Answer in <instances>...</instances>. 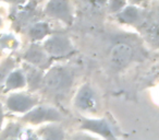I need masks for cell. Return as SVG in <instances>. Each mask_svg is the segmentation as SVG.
<instances>
[{
  "label": "cell",
  "instance_id": "obj_1",
  "mask_svg": "<svg viewBox=\"0 0 159 140\" xmlns=\"http://www.w3.org/2000/svg\"><path fill=\"white\" fill-rule=\"evenodd\" d=\"M72 83V78L68 70L56 67L52 68L44 78V85L51 92H62Z\"/></svg>",
  "mask_w": 159,
  "mask_h": 140
},
{
  "label": "cell",
  "instance_id": "obj_2",
  "mask_svg": "<svg viewBox=\"0 0 159 140\" xmlns=\"http://www.w3.org/2000/svg\"><path fill=\"white\" fill-rule=\"evenodd\" d=\"M23 120L31 123V124H40V123L46 122L55 123L61 120V115L55 109L38 106L25 113V115L23 116Z\"/></svg>",
  "mask_w": 159,
  "mask_h": 140
},
{
  "label": "cell",
  "instance_id": "obj_3",
  "mask_svg": "<svg viewBox=\"0 0 159 140\" xmlns=\"http://www.w3.org/2000/svg\"><path fill=\"white\" fill-rule=\"evenodd\" d=\"M81 129L97 133L100 137L105 138L106 140H117L116 133L113 131L111 125L106 119H82Z\"/></svg>",
  "mask_w": 159,
  "mask_h": 140
},
{
  "label": "cell",
  "instance_id": "obj_4",
  "mask_svg": "<svg viewBox=\"0 0 159 140\" xmlns=\"http://www.w3.org/2000/svg\"><path fill=\"white\" fill-rule=\"evenodd\" d=\"M74 105L77 109L93 113L97 109V99L94 90L89 85H83L75 96Z\"/></svg>",
  "mask_w": 159,
  "mask_h": 140
},
{
  "label": "cell",
  "instance_id": "obj_5",
  "mask_svg": "<svg viewBox=\"0 0 159 140\" xmlns=\"http://www.w3.org/2000/svg\"><path fill=\"white\" fill-rule=\"evenodd\" d=\"M133 57V49L130 45L124 44H118L112 47L109 54V59L116 68H121L124 67L130 62V60Z\"/></svg>",
  "mask_w": 159,
  "mask_h": 140
},
{
  "label": "cell",
  "instance_id": "obj_6",
  "mask_svg": "<svg viewBox=\"0 0 159 140\" xmlns=\"http://www.w3.org/2000/svg\"><path fill=\"white\" fill-rule=\"evenodd\" d=\"M35 105V100L25 94H12L7 100V106L10 111L16 113H27Z\"/></svg>",
  "mask_w": 159,
  "mask_h": 140
},
{
  "label": "cell",
  "instance_id": "obj_7",
  "mask_svg": "<svg viewBox=\"0 0 159 140\" xmlns=\"http://www.w3.org/2000/svg\"><path fill=\"white\" fill-rule=\"evenodd\" d=\"M45 48L53 56H62L70 51V43L66 38L55 36L49 38L45 44Z\"/></svg>",
  "mask_w": 159,
  "mask_h": 140
},
{
  "label": "cell",
  "instance_id": "obj_8",
  "mask_svg": "<svg viewBox=\"0 0 159 140\" xmlns=\"http://www.w3.org/2000/svg\"><path fill=\"white\" fill-rule=\"evenodd\" d=\"M64 131L58 125H47L39 129L37 140H64Z\"/></svg>",
  "mask_w": 159,
  "mask_h": 140
},
{
  "label": "cell",
  "instance_id": "obj_9",
  "mask_svg": "<svg viewBox=\"0 0 159 140\" xmlns=\"http://www.w3.org/2000/svg\"><path fill=\"white\" fill-rule=\"evenodd\" d=\"M47 11L51 16L59 17V18H66L69 17V7L66 0H50L47 7Z\"/></svg>",
  "mask_w": 159,
  "mask_h": 140
},
{
  "label": "cell",
  "instance_id": "obj_10",
  "mask_svg": "<svg viewBox=\"0 0 159 140\" xmlns=\"http://www.w3.org/2000/svg\"><path fill=\"white\" fill-rule=\"evenodd\" d=\"M25 84V78L20 71H13L6 81V87L8 89H18Z\"/></svg>",
  "mask_w": 159,
  "mask_h": 140
},
{
  "label": "cell",
  "instance_id": "obj_11",
  "mask_svg": "<svg viewBox=\"0 0 159 140\" xmlns=\"http://www.w3.org/2000/svg\"><path fill=\"white\" fill-rule=\"evenodd\" d=\"M48 32V27L47 24H44V23H38V24L34 25L31 29V36L33 38H37V40H40L43 38Z\"/></svg>",
  "mask_w": 159,
  "mask_h": 140
},
{
  "label": "cell",
  "instance_id": "obj_12",
  "mask_svg": "<svg viewBox=\"0 0 159 140\" xmlns=\"http://www.w3.org/2000/svg\"><path fill=\"white\" fill-rule=\"evenodd\" d=\"M121 18L125 22H133L139 18V12L135 8H128L125 9L121 14Z\"/></svg>",
  "mask_w": 159,
  "mask_h": 140
},
{
  "label": "cell",
  "instance_id": "obj_13",
  "mask_svg": "<svg viewBox=\"0 0 159 140\" xmlns=\"http://www.w3.org/2000/svg\"><path fill=\"white\" fill-rule=\"evenodd\" d=\"M69 140H100V139H98V138L94 137V136L89 135L87 133H82L81 131V133H77L75 135H73Z\"/></svg>",
  "mask_w": 159,
  "mask_h": 140
},
{
  "label": "cell",
  "instance_id": "obj_14",
  "mask_svg": "<svg viewBox=\"0 0 159 140\" xmlns=\"http://www.w3.org/2000/svg\"><path fill=\"white\" fill-rule=\"evenodd\" d=\"M123 0H112L111 1V8H112L113 10H118L120 9V8L123 6Z\"/></svg>",
  "mask_w": 159,
  "mask_h": 140
},
{
  "label": "cell",
  "instance_id": "obj_15",
  "mask_svg": "<svg viewBox=\"0 0 159 140\" xmlns=\"http://www.w3.org/2000/svg\"><path fill=\"white\" fill-rule=\"evenodd\" d=\"M2 119H3V111L1 105H0V127H1V124H2Z\"/></svg>",
  "mask_w": 159,
  "mask_h": 140
},
{
  "label": "cell",
  "instance_id": "obj_16",
  "mask_svg": "<svg viewBox=\"0 0 159 140\" xmlns=\"http://www.w3.org/2000/svg\"><path fill=\"white\" fill-rule=\"evenodd\" d=\"M98 1H100V2H104L105 0H98Z\"/></svg>",
  "mask_w": 159,
  "mask_h": 140
},
{
  "label": "cell",
  "instance_id": "obj_17",
  "mask_svg": "<svg viewBox=\"0 0 159 140\" xmlns=\"http://www.w3.org/2000/svg\"><path fill=\"white\" fill-rule=\"evenodd\" d=\"M8 1H11V0H8Z\"/></svg>",
  "mask_w": 159,
  "mask_h": 140
}]
</instances>
